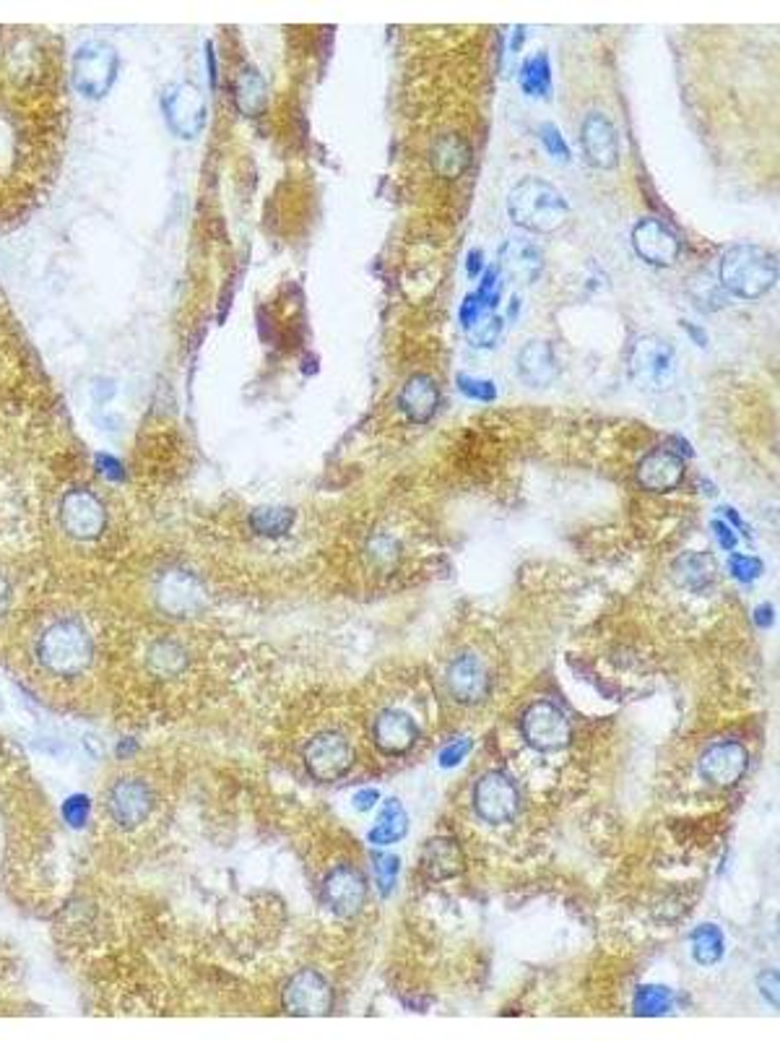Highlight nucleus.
I'll list each match as a JSON object with an SVG mask.
<instances>
[{"instance_id": "nucleus-27", "label": "nucleus", "mask_w": 780, "mask_h": 1041, "mask_svg": "<svg viewBox=\"0 0 780 1041\" xmlns=\"http://www.w3.org/2000/svg\"><path fill=\"white\" fill-rule=\"evenodd\" d=\"M235 105L245 118H258L268 107V84L255 68H243L235 79Z\"/></svg>"}, {"instance_id": "nucleus-9", "label": "nucleus", "mask_w": 780, "mask_h": 1041, "mask_svg": "<svg viewBox=\"0 0 780 1041\" xmlns=\"http://www.w3.org/2000/svg\"><path fill=\"white\" fill-rule=\"evenodd\" d=\"M474 809L478 817L492 825L515 821L521 813V794L505 770L494 768L474 784Z\"/></svg>"}, {"instance_id": "nucleus-31", "label": "nucleus", "mask_w": 780, "mask_h": 1041, "mask_svg": "<svg viewBox=\"0 0 780 1041\" xmlns=\"http://www.w3.org/2000/svg\"><path fill=\"white\" fill-rule=\"evenodd\" d=\"M521 89L526 91L529 97H539V99H550L552 97V66H550V56L546 52H536V56L526 58V63L521 66Z\"/></svg>"}, {"instance_id": "nucleus-1", "label": "nucleus", "mask_w": 780, "mask_h": 1041, "mask_svg": "<svg viewBox=\"0 0 780 1041\" xmlns=\"http://www.w3.org/2000/svg\"><path fill=\"white\" fill-rule=\"evenodd\" d=\"M507 214L515 227L534 235H552L567 225L570 204L550 180L523 177L507 196Z\"/></svg>"}, {"instance_id": "nucleus-11", "label": "nucleus", "mask_w": 780, "mask_h": 1041, "mask_svg": "<svg viewBox=\"0 0 780 1041\" xmlns=\"http://www.w3.org/2000/svg\"><path fill=\"white\" fill-rule=\"evenodd\" d=\"M305 766L318 782H338L354 766V747L342 731H320L305 745Z\"/></svg>"}, {"instance_id": "nucleus-35", "label": "nucleus", "mask_w": 780, "mask_h": 1041, "mask_svg": "<svg viewBox=\"0 0 780 1041\" xmlns=\"http://www.w3.org/2000/svg\"><path fill=\"white\" fill-rule=\"evenodd\" d=\"M455 389H458L466 399L484 401V404H490V401H494L500 396L497 385H494L490 377H476V375H468V373L455 375Z\"/></svg>"}, {"instance_id": "nucleus-45", "label": "nucleus", "mask_w": 780, "mask_h": 1041, "mask_svg": "<svg viewBox=\"0 0 780 1041\" xmlns=\"http://www.w3.org/2000/svg\"><path fill=\"white\" fill-rule=\"evenodd\" d=\"M99 469H102V472H107L110 477H115V480H120V474H122L120 464L112 456H99Z\"/></svg>"}, {"instance_id": "nucleus-42", "label": "nucleus", "mask_w": 780, "mask_h": 1041, "mask_svg": "<svg viewBox=\"0 0 780 1041\" xmlns=\"http://www.w3.org/2000/svg\"><path fill=\"white\" fill-rule=\"evenodd\" d=\"M377 802H381V792L377 789H359L354 794V807H357L359 813H369Z\"/></svg>"}, {"instance_id": "nucleus-47", "label": "nucleus", "mask_w": 780, "mask_h": 1041, "mask_svg": "<svg viewBox=\"0 0 780 1041\" xmlns=\"http://www.w3.org/2000/svg\"><path fill=\"white\" fill-rule=\"evenodd\" d=\"M754 620H757V625H760V628H768V625L772 622V607H770V605H760V607H757Z\"/></svg>"}, {"instance_id": "nucleus-48", "label": "nucleus", "mask_w": 780, "mask_h": 1041, "mask_svg": "<svg viewBox=\"0 0 780 1041\" xmlns=\"http://www.w3.org/2000/svg\"><path fill=\"white\" fill-rule=\"evenodd\" d=\"M721 513L725 515V519H729V521L733 523V527H737V529H741V531H744V534H749V529L744 527V521H741V515H739L737 511H733V508H729V505H723V508H721Z\"/></svg>"}, {"instance_id": "nucleus-36", "label": "nucleus", "mask_w": 780, "mask_h": 1041, "mask_svg": "<svg viewBox=\"0 0 780 1041\" xmlns=\"http://www.w3.org/2000/svg\"><path fill=\"white\" fill-rule=\"evenodd\" d=\"M373 867H375L377 888H381L383 896H391V891L396 888V881H398V870H401L398 857L388 852H377L373 857Z\"/></svg>"}, {"instance_id": "nucleus-34", "label": "nucleus", "mask_w": 780, "mask_h": 1041, "mask_svg": "<svg viewBox=\"0 0 780 1041\" xmlns=\"http://www.w3.org/2000/svg\"><path fill=\"white\" fill-rule=\"evenodd\" d=\"M502 326H505V323H502L497 313L478 315V318L466 328L468 344L474 346V350H492V346H497L500 342Z\"/></svg>"}, {"instance_id": "nucleus-37", "label": "nucleus", "mask_w": 780, "mask_h": 1041, "mask_svg": "<svg viewBox=\"0 0 780 1041\" xmlns=\"http://www.w3.org/2000/svg\"><path fill=\"white\" fill-rule=\"evenodd\" d=\"M690 295H692L694 303H698L700 307H705V311H718V307H723V303H725V295L721 289H718V284L710 282V279L694 282Z\"/></svg>"}, {"instance_id": "nucleus-5", "label": "nucleus", "mask_w": 780, "mask_h": 1041, "mask_svg": "<svg viewBox=\"0 0 780 1041\" xmlns=\"http://www.w3.org/2000/svg\"><path fill=\"white\" fill-rule=\"evenodd\" d=\"M120 73V56L112 45L102 40L83 42L79 50L73 52L71 60V81L73 89L79 91L83 99H105L110 95Z\"/></svg>"}, {"instance_id": "nucleus-28", "label": "nucleus", "mask_w": 780, "mask_h": 1041, "mask_svg": "<svg viewBox=\"0 0 780 1041\" xmlns=\"http://www.w3.org/2000/svg\"><path fill=\"white\" fill-rule=\"evenodd\" d=\"M406 831H408L406 809L398 799L391 797V799H385L381 815H377L375 825L369 828L367 838L377 846H388V844L401 842V838L406 836Z\"/></svg>"}, {"instance_id": "nucleus-20", "label": "nucleus", "mask_w": 780, "mask_h": 1041, "mask_svg": "<svg viewBox=\"0 0 780 1041\" xmlns=\"http://www.w3.org/2000/svg\"><path fill=\"white\" fill-rule=\"evenodd\" d=\"M687 472V459L679 456L677 451H671L667 443L653 449L651 453H645V459L640 461L638 467V482L640 488H645L648 492H671L677 490L684 480Z\"/></svg>"}, {"instance_id": "nucleus-4", "label": "nucleus", "mask_w": 780, "mask_h": 1041, "mask_svg": "<svg viewBox=\"0 0 780 1041\" xmlns=\"http://www.w3.org/2000/svg\"><path fill=\"white\" fill-rule=\"evenodd\" d=\"M630 377L640 391H669L679 377L677 346L667 338L645 334L630 350Z\"/></svg>"}, {"instance_id": "nucleus-14", "label": "nucleus", "mask_w": 780, "mask_h": 1041, "mask_svg": "<svg viewBox=\"0 0 780 1041\" xmlns=\"http://www.w3.org/2000/svg\"><path fill=\"white\" fill-rule=\"evenodd\" d=\"M154 809V792L141 778H120L107 794V813L122 831L138 828Z\"/></svg>"}, {"instance_id": "nucleus-25", "label": "nucleus", "mask_w": 780, "mask_h": 1041, "mask_svg": "<svg viewBox=\"0 0 780 1041\" xmlns=\"http://www.w3.org/2000/svg\"><path fill=\"white\" fill-rule=\"evenodd\" d=\"M718 576V566L713 560V554L708 552H682L671 566V578L679 589L702 593L708 591L710 586L715 583Z\"/></svg>"}, {"instance_id": "nucleus-49", "label": "nucleus", "mask_w": 780, "mask_h": 1041, "mask_svg": "<svg viewBox=\"0 0 780 1041\" xmlns=\"http://www.w3.org/2000/svg\"><path fill=\"white\" fill-rule=\"evenodd\" d=\"M682 326H684L687 331H690V336H692L694 342H698L700 346H708V338L702 336V328H700V326H694V323H687V321L682 323Z\"/></svg>"}, {"instance_id": "nucleus-21", "label": "nucleus", "mask_w": 780, "mask_h": 1041, "mask_svg": "<svg viewBox=\"0 0 780 1041\" xmlns=\"http://www.w3.org/2000/svg\"><path fill=\"white\" fill-rule=\"evenodd\" d=\"M515 370L517 377H521L529 389H550L560 377V360L552 342H546V338H531L529 344H523L521 352H517Z\"/></svg>"}, {"instance_id": "nucleus-17", "label": "nucleus", "mask_w": 780, "mask_h": 1041, "mask_svg": "<svg viewBox=\"0 0 780 1041\" xmlns=\"http://www.w3.org/2000/svg\"><path fill=\"white\" fill-rule=\"evenodd\" d=\"M747 747L737 739H723V743L710 745L700 758V774L715 789H731L747 774Z\"/></svg>"}, {"instance_id": "nucleus-8", "label": "nucleus", "mask_w": 780, "mask_h": 1041, "mask_svg": "<svg viewBox=\"0 0 780 1041\" xmlns=\"http://www.w3.org/2000/svg\"><path fill=\"white\" fill-rule=\"evenodd\" d=\"M60 527L76 542H95L107 529L105 503L87 488L68 490L60 500Z\"/></svg>"}, {"instance_id": "nucleus-44", "label": "nucleus", "mask_w": 780, "mask_h": 1041, "mask_svg": "<svg viewBox=\"0 0 780 1041\" xmlns=\"http://www.w3.org/2000/svg\"><path fill=\"white\" fill-rule=\"evenodd\" d=\"M466 272L471 279H478L484 274V253L482 251H471L468 261H466Z\"/></svg>"}, {"instance_id": "nucleus-43", "label": "nucleus", "mask_w": 780, "mask_h": 1041, "mask_svg": "<svg viewBox=\"0 0 780 1041\" xmlns=\"http://www.w3.org/2000/svg\"><path fill=\"white\" fill-rule=\"evenodd\" d=\"M760 990L764 994V1000L776 1005V1002H778V974H776V971H770V974L760 976Z\"/></svg>"}, {"instance_id": "nucleus-33", "label": "nucleus", "mask_w": 780, "mask_h": 1041, "mask_svg": "<svg viewBox=\"0 0 780 1041\" xmlns=\"http://www.w3.org/2000/svg\"><path fill=\"white\" fill-rule=\"evenodd\" d=\"M671 990L661 984H645L640 986L635 994V1015H645V1018H655V1015H667L671 1010Z\"/></svg>"}, {"instance_id": "nucleus-32", "label": "nucleus", "mask_w": 780, "mask_h": 1041, "mask_svg": "<svg viewBox=\"0 0 780 1041\" xmlns=\"http://www.w3.org/2000/svg\"><path fill=\"white\" fill-rule=\"evenodd\" d=\"M692 955L700 966H713L723 959V932L715 924H700L692 932Z\"/></svg>"}, {"instance_id": "nucleus-23", "label": "nucleus", "mask_w": 780, "mask_h": 1041, "mask_svg": "<svg viewBox=\"0 0 780 1041\" xmlns=\"http://www.w3.org/2000/svg\"><path fill=\"white\" fill-rule=\"evenodd\" d=\"M440 406V389L430 375L416 373L401 385L398 391V409L416 425H424L432 416L437 414Z\"/></svg>"}, {"instance_id": "nucleus-40", "label": "nucleus", "mask_w": 780, "mask_h": 1041, "mask_svg": "<svg viewBox=\"0 0 780 1041\" xmlns=\"http://www.w3.org/2000/svg\"><path fill=\"white\" fill-rule=\"evenodd\" d=\"M468 753H471V739L468 737L451 739V743H447L443 750H440L437 763L443 768H455V766H461L463 760H466Z\"/></svg>"}, {"instance_id": "nucleus-2", "label": "nucleus", "mask_w": 780, "mask_h": 1041, "mask_svg": "<svg viewBox=\"0 0 780 1041\" xmlns=\"http://www.w3.org/2000/svg\"><path fill=\"white\" fill-rule=\"evenodd\" d=\"M37 661L45 672L56 677H76L95 659V641L89 630L73 617L50 622L37 638Z\"/></svg>"}, {"instance_id": "nucleus-19", "label": "nucleus", "mask_w": 780, "mask_h": 1041, "mask_svg": "<svg viewBox=\"0 0 780 1041\" xmlns=\"http://www.w3.org/2000/svg\"><path fill=\"white\" fill-rule=\"evenodd\" d=\"M581 144L585 159L596 169H614L620 165V136H616L614 122L606 115H585L581 122Z\"/></svg>"}, {"instance_id": "nucleus-39", "label": "nucleus", "mask_w": 780, "mask_h": 1041, "mask_svg": "<svg viewBox=\"0 0 780 1041\" xmlns=\"http://www.w3.org/2000/svg\"><path fill=\"white\" fill-rule=\"evenodd\" d=\"M539 136H542L544 149L550 151L554 159L570 161V157H573V154H570V146L565 141V136H562V130L557 126H552V122H544L542 130H539Z\"/></svg>"}, {"instance_id": "nucleus-15", "label": "nucleus", "mask_w": 780, "mask_h": 1041, "mask_svg": "<svg viewBox=\"0 0 780 1041\" xmlns=\"http://www.w3.org/2000/svg\"><path fill=\"white\" fill-rule=\"evenodd\" d=\"M445 688L453 696V700H458V704H466V706L482 704L492 690L490 669H486V665L476 657V654H468V651L458 654V657L447 665Z\"/></svg>"}, {"instance_id": "nucleus-7", "label": "nucleus", "mask_w": 780, "mask_h": 1041, "mask_svg": "<svg viewBox=\"0 0 780 1041\" xmlns=\"http://www.w3.org/2000/svg\"><path fill=\"white\" fill-rule=\"evenodd\" d=\"M521 731L526 743L542 753L565 750L573 739V724H570L567 714L550 700H536L523 711Z\"/></svg>"}, {"instance_id": "nucleus-6", "label": "nucleus", "mask_w": 780, "mask_h": 1041, "mask_svg": "<svg viewBox=\"0 0 780 1041\" xmlns=\"http://www.w3.org/2000/svg\"><path fill=\"white\" fill-rule=\"evenodd\" d=\"M154 601L161 612L169 617H192L204 612L208 605L206 586L200 583L196 573L185 568H169L157 578L154 586Z\"/></svg>"}, {"instance_id": "nucleus-13", "label": "nucleus", "mask_w": 780, "mask_h": 1041, "mask_svg": "<svg viewBox=\"0 0 780 1041\" xmlns=\"http://www.w3.org/2000/svg\"><path fill=\"white\" fill-rule=\"evenodd\" d=\"M323 898L338 920H354L367 904V877L359 867L338 865L323 881Z\"/></svg>"}, {"instance_id": "nucleus-29", "label": "nucleus", "mask_w": 780, "mask_h": 1041, "mask_svg": "<svg viewBox=\"0 0 780 1041\" xmlns=\"http://www.w3.org/2000/svg\"><path fill=\"white\" fill-rule=\"evenodd\" d=\"M146 665H149L154 675L175 677L188 667V651L182 649V644L172 641V638H159V641H154L149 651H146Z\"/></svg>"}, {"instance_id": "nucleus-10", "label": "nucleus", "mask_w": 780, "mask_h": 1041, "mask_svg": "<svg viewBox=\"0 0 780 1041\" xmlns=\"http://www.w3.org/2000/svg\"><path fill=\"white\" fill-rule=\"evenodd\" d=\"M284 1010L297 1018H323L334 1010V986L320 971L303 969L289 979L282 994Z\"/></svg>"}, {"instance_id": "nucleus-41", "label": "nucleus", "mask_w": 780, "mask_h": 1041, "mask_svg": "<svg viewBox=\"0 0 780 1041\" xmlns=\"http://www.w3.org/2000/svg\"><path fill=\"white\" fill-rule=\"evenodd\" d=\"M710 529H713V534L718 539V544L723 547V550H733V547L739 544V539H737V531H733L729 523L721 521V519H715L713 523H710Z\"/></svg>"}, {"instance_id": "nucleus-46", "label": "nucleus", "mask_w": 780, "mask_h": 1041, "mask_svg": "<svg viewBox=\"0 0 780 1041\" xmlns=\"http://www.w3.org/2000/svg\"><path fill=\"white\" fill-rule=\"evenodd\" d=\"M9 601H11V586L3 576H0V617H3L6 609H9Z\"/></svg>"}, {"instance_id": "nucleus-3", "label": "nucleus", "mask_w": 780, "mask_h": 1041, "mask_svg": "<svg viewBox=\"0 0 780 1041\" xmlns=\"http://www.w3.org/2000/svg\"><path fill=\"white\" fill-rule=\"evenodd\" d=\"M721 289L741 299H760L778 284V258L757 245H737L725 251L718 268Z\"/></svg>"}, {"instance_id": "nucleus-12", "label": "nucleus", "mask_w": 780, "mask_h": 1041, "mask_svg": "<svg viewBox=\"0 0 780 1041\" xmlns=\"http://www.w3.org/2000/svg\"><path fill=\"white\" fill-rule=\"evenodd\" d=\"M161 110H165V120L169 130L177 138H198L206 128V99L200 95L198 87L192 84H177L165 95V102H161Z\"/></svg>"}, {"instance_id": "nucleus-38", "label": "nucleus", "mask_w": 780, "mask_h": 1041, "mask_svg": "<svg viewBox=\"0 0 780 1041\" xmlns=\"http://www.w3.org/2000/svg\"><path fill=\"white\" fill-rule=\"evenodd\" d=\"M729 573L737 578L739 583H752L754 578L762 576V562L760 558H749V554H731Z\"/></svg>"}, {"instance_id": "nucleus-26", "label": "nucleus", "mask_w": 780, "mask_h": 1041, "mask_svg": "<svg viewBox=\"0 0 780 1041\" xmlns=\"http://www.w3.org/2000/svg\"><path fill=\"white\" fill-rule=\"evenodd\" d=\"M422 865L427 870L430 877L435 881H447V877H458L463 873V852L455 838L437 836L427 842L422 852Z\"/></svg>"}, {"instance_id": "nucleus-22", "label": "nucleus", "mask_w": 780, "mask_h": 1041, "mask_svg": "<svg viewBox=\"0 0 780 1041\" xmlns=\"http://www.w3.org/2000/svg\"><path fill=\"white\" fill-rule=\"evenodd\" d=\"M373 739L385 755H406L419 739V724L398 708H385L373 724Z\"/></svg>"}, {"instance_id": "nucleus-16", "label": "nucleus", "mask_w": 780, "mask_h": 1041, "mask_svg": "<svg viewBox=\"0 0 780 1041\" xmlns=\"http://www.w3.org/2000/svg\"><path fill=\"white\" fill-rule=\"evenodd\" d=\"M632 248H635L640 261L655 268H671L682 256L679 237L661 219L653 217L640 219L632 229Z\"/></svg>"}, {"instance_id": "nucleus-30", "label": "nucleus", "mask_w": 780, "mask_h": 1041, "mask_svg": "<svg viewBox=\"0 0 780 1041\" xmlns=\"http://www.w3.org/2000/svg\"><path fill=\"white\" fill-rule=\"evenodd\" d=\"M250 527L258 537L282 539L295 527V511L284 505H264L250 513Z\"/></svg>"}, {"instance_id": "nucleus-24", "label": "nucleus", "mask_w": 780, "mask_h": 1041, "mask_svg": "<svg viewBox=\"0 0 780 1041\" xmlns=\"http://www.w3.org/2000/svg\"><path fill=\"white\" fill-rule=\"evenodd\" d=\"M430 165L432 173L443 180H458L471 167V144L455 130L437 136L430 149Z\"/></svg>"}, {"instance_id": "nucleus-18", "label": "nucleus", "mask_w": 780, "mask_h": 1041, "mask_svg": "<svg viewBox=\"0 0 780 1041\" xmlns=\"http://www.w3.org/2000/svg\"><path fill=\"white\" fill-rule=\"evenodd\" d=\"M497 268L505 274L507 282L517 284V287H531L542 279L544 274V256L536 243L526 240V237H510V240L500 248Z\"/></svg>"}]
</instances>
